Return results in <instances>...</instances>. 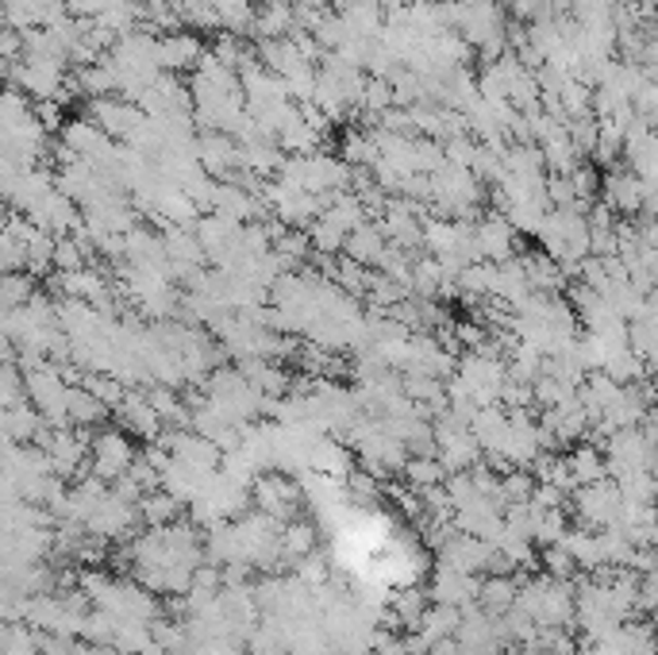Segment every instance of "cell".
Returning <instances> with one entry per match:
<instances>
[{
    "instance_id": "obj_1",
    "label": "cell",
    "mask_w": 658,
    "mask_h": 655,
    "mask_svg": "<svg viewBox=\"0 0 658 655\" xmlns=\"http://www.w3.org/2000/svg\"><path fill=\"white\" fill-rule=\"evenodd\" d=\"M605 193H608V209L612 213H640L643 204H647V181L640 178L635 171H612L605 181Z\"/></svg>"
},
{
    "instance_id": "obj_2",
    "label": "cell",
    "mask_w": 658,
    "mask_h": 655,
    "mask_svg": "<svg viewBox=\"0 0 658 655\" xmlns=\"http://www.w3.org/2000/svg\"><path fill=\"white\" fill-rule=\"evenodd\" d=\"M201 59H204L201 43H197L193 35H166V39H159V62L166 70H186Z\"/></svg>"
},
{
    "instance_id": "obj_3",
    "label": "cell",
    "mask_w": 658,
    "mask_h": 655,
    "mask_svg": "<svg viewBox=\"0 0 658 655\" xmlns=\"http://www.w3.org/2000/svg\"><path fill=\"white\" fill-rule=\"evenodd\" d=\"M481 597H485V605H490L493 613H505L508 605L520 602V597H516V587H513V582H505V579L485 582V587H481Z\"/></svg>"
},
{
    "instance_id": "obj_4",
    "label": "cell",
    "mask_w": 658,
    "mask_h": 655,
    "mask_svg": "<svg viewBox=\"0 0 658 655\" xmlns=\"http://www.w3.org/2000/svg\"><path fill=\"white\" fill-rule=\"evenodd\" d=\"M143 513H147V520H154V525H169V520H174V513H178V502H174V497H166V494L147 497Z\"/></svg>"
},
{
    "instance_id": "obj_5",
    "label": "cell",
    "mask_w": 658,
    "mask_h": 655,
    "mask_svg": "<svg viewBox=\"0 0 658 655\" xmlns=\"http://www.w3.org/2000/svg\"><path fill=\"white\" fill-rule=\"evenodd\" d=\"M286 547L293 555H304L308 547H313V528H308V525H289L286 528Z\"/></svg>"
},
{
    "instance_id": "obj_6",
    "label": "cell",
    "mask_w": 658,
    "mask_h": 655,
    "mask_svg": "<svg viewBox=\"0 0 658 655\" xmlns=\"http://www.w3.org/2000/svg\"><path fill=\"white\" fill-rule=\"evenodd\" d=\"M408 478H413L416 486H435L439 482V467L431 459H420L408 467Z\"/></svg>"
},
{
    "instance_id": "obj_7",
    "label": "cell",
    "mask_w": 658,
    "mask_h": 655,
    "mask_svg": "<svg viewBox=\"0 0 658 655\" xmlns=\"http://www.w3.org/2000/svg\"><path fill=\"white\" fill-rule=\"evenodd\" d=\"M262 4H289V0H262Z\"/></svg>"
}]
</instances>
